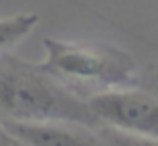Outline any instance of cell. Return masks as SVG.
I'll list each match as a JSON object with an SVG mask.
<instances>
[{"instance_id": "cell-1", "label": "cell", "mask_w": 158, "mask_h": 146, "mask_svg": "<svg viewBox=\"0 0 158 146\" xmlns=\"http://www.w3.org/2000/svg\"><path fill=\"white\" fill-rule=\"evenodd\" d=\"M0 114L16 122H71L93 130L102 126L87 99L75 95L41 63L12 53L0 55Z\"/></svg>"}, {"instance_id": "cell-2", "label": "cell", "mask_w": 158, "mask_h": 146, "mask_svg": "<svg viewBox=\"0 0 158 146\" xmlns=\"http://www.w3.org/2000/svg\"><path fill=\"white\" fill-rule=\"evenodd\" d=\"M41 67L63 83L95 85L103 90L130 87L136 81V61L130 53L112 45L69 43L47 37Z\"/></svg>"}, {"instance_id": "cell-3", "label": "cell", "mask_w": 158, "mask_h": 146, "mask_svg": "<svg viewBox=\"0 0 158 146\" xmlns=\"http://www.w3.org/2000/svg\"><path fill=\"white\" fill-rule=\"evenodd\" d=\"M89 110L103 126L158 140V99L140 90H103L87 99Z\"/></svg>"}, {"instance_id": "cell-4", "label": "cell", "mask_w": 158, "mask_h": 146, "mask_svg": "<svg viewBox=\"0 0 158 146\" xmlns=\"http://www.w3.org/2000/svg\"><path fill=\"white\" fill-rule=\"evenodd\" d=\"M28 146H106L93 128L71 122H2Z\"/></svg>"}, {"instance_id": "cell-5", "label": "cell", "mask_w": 158, "mask_h": 146, "mask_svg": "<svg viewBox=\"0 0 158 146\" xmlns=\"http://www.w3.org/2000/svg\"><path fill=\"white\" fill-rule=\"evenodd\" d=\"M39 14L35 12H23L0 19V55L10 53L23 39H27L39 24Z\"/></svg>"}, {"instance_id": "cell-6", "label": "cell", "mask_w": 158, "mask_h": 146, "mask_svg": "<svg viewBox=\"0 0 158 146\" xmlns=\"http://www.w3.org/2000/svg\"><path fill=\"white\" fill-rule=\"evenodd\" d=\"M99 132V136L103 138L106 146H158L156 138L148 136H138V134H130L124 130H116L112 126H98L95 128Z\"/></svg>"}, {"instance_id": "cell-7", "label": "cell", "mask_w": 158, "mask_h": 146, "mask_svg": "<svg viewBox=\"0 0 158 146\" xmlns=\"http://www.w3.org/2000/svg\"><path fill=\"white\" fill-rule=\"evenodd\" d=\"M0 146H28V144H24L19 136H14L4 124H0Z\"/></svg>"}]
</instances>
